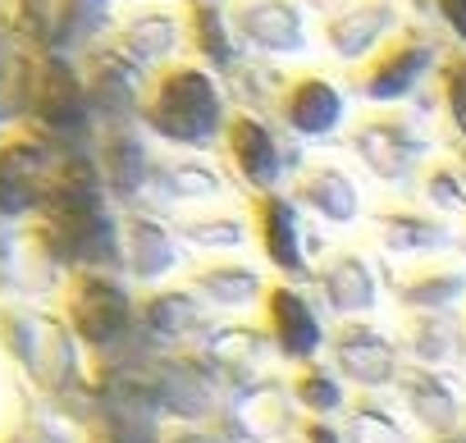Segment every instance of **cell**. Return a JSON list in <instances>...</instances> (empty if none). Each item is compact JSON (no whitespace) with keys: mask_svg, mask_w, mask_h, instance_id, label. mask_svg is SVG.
I'll return each mask as SVG.
<instances>
[{"mask_svg":"<svg viewBox=\"0 0 466 443\" xmlns=\"http://www.w3.org/2000/svg\"><path fill=\"white\" fill-rule=\"evenodd\" d=\"M137 119L178 151H206L224 142L228 106L210 69L192 60H174L147 78Z\"/></svg>","mask_w":466,"mask_h":443,"instance_id":"cell-1","label":"cell"},{"mask_svg":"<svg viewBox=\"0 0 466 443\" xmlns=\"http://www.w3.org/2000/svg\"><path fill=\"white\" fill-rule=\"evenodd\" d=\"M443 55L448 51H443V42L430 28L402 24L366 65L348 69V87L366 106H402V101H411L425 87L430 74H439Z\"/></svg>","mask_w":466,"mask_h":443,"instance_id":"cell-2","label":"cell"},{"mask_svg":"<svg viewBox=\"0 0 466 443\" xmlns=\"http://www.w3.org/2000/svg\"><path fill=\"white\" fill-rule=\"evenodd\" d=\"M348 151L366 165V174H375L380 183H411L420 178V169L430 165L434 137L425 133L416 110L402 106H375L366 115L352 119L348 128Z\"/></svg>","mask_w":466,"mask_h":443,"instance_id":"cell-3","label":"cell"},{"mask_svg":"<svg viewBox=\"0 0 466 443\" xmlns=\"http://www.w3.org/2000/svg\"><path fill=\"white\" fill-rule=\"evenodd\" d=\"M398 28H402L398 0H329V5H320V19H316L320 46L352 69L366 65Z\"/></svg>","mask_w":466,"mask_h":443,"instance_id":"cell-4","label":"cell"},{"mask_svg":"<svg viewBox=\"0 0 466 443\" xmlns=\"http://www.w3.org/2000/svg\"><path fill=\"white\" fill-rule=\"evenodd\" d=\"M228 24L238 46L266 55V60H284V55H307L311 37H307V15L298 0H233L228 5Z\"/></svg>","mask_w":466,"mask_h":443,"instance_id":"cell-5","label":"cell"},{"mask_svg":"<svg viewBox=\"0 0 466 443\" xmlns=\"http://www.w3.org/2000/svg\"><path fill=\"white\" fill-rule=\"evenodd\" d=\"M115 55H124L128 65H137L142 74H156L165 65H174L178 46H187L183 37V15L165 10V5H137L124 10V19H115V33L106 42Z\"/></svg>","mask_w":466,"mask_h":443,"instance_id":"cell-6","label":"cell"},{"mask_svg":"<svg viewBox=\"0 0 466 443\" xmlns=\"http://www.w3.org/2000/svg\"><path fill=\"white\" fill-rule=\"evenodd\" d=\"M343 92L325 78V74H293L275 101V119L284 124V133L302 137V142H325L339 133L343 124Z\"/></svg>","mask_w":466,"mask_h":443,"instance_id":"cell-7","label":"cell"},{"mask_svg":"<svg viewBox=\"0 0 466 443\" xmlns=\"http://www.w3.org/2000/svg\"><path fill=\"white\" fill-rule=\"evenodd\" d=\"M219 146L228 156V169L238 174V183H248L252 192H275V183L284 178V165L289 160H284L270 124L257 110H233Z\"/></svg>","mask_w":466,"mask_h":443,"instance_id":"cell-8","label":"cell"},{"mask_svg":"<svg viewBox=\"0 0 466 443\" xmlns=\"http://www.w3.org/2000/svg\"><path fill=\"white\" fill-rule=\"evenodd\" d=\"M60 160L51 156L46 142L19 133L0 146V210L5 215H24L33 206H42L51 178H56Z\"/></svg>","mask_w":466,"mask_h":443,"instance_id":"cell-9","label":"cell"},{"mask_svg":"<svg viewBox=\"0 0 466 443\" xmlns=\"http://www.w3.org/2000/svg\"><path fill=\"white\" fill-rule=\"evenodd\" d=\"M83 87H87V101L110 119V124H128V115L142 110V69L128 65L124 55H115L110 46H96L92 60H87V74H83Z\"/></svg>","mask_w":466,"mask_h":443,"instance_id":"cell-10","label":"cell"},{"mask_svg":"<svg viewBox=\"0 0 466 443\" xmlns=\"http://www.w3.org/2000/svg\"><path fill=\"white\" fill-rule=\"evenodd\" d=\"M252 210V229L261 238V252L284 270V275H307V257H302V225H298V210L289 196L279 192H257L248 196Z\"/></svg>","mask_w":466,"mask_h":443,"instance_id":"cell-11","label":"cell"},{"mask_svg":"<svg viewBox=\"0 0 466 443\" xmlns=\"http://www.w3.org/2000/svg\"><path fill=\"white\" fill-rule=\"evenodd\" d=\"M87 87L65 60H46L33 78V115L51 133H78L87 124Z\"/></svg>","mask_w":466,"mask_h":443,"instance_id":"cell-12","label":"cell"},{"mask_svg":"<svg viewBox=\"0 0 466 443\" xmlns=\"http://www.w3.org/2000/svg\"><path fill=\"white\" fill-rule=\"evenodd\" d=\"M183 37H187V51L201 60V69H215V74L228 78L233 69L243 65L228 10H219L215 0H187L183 5Z\"/></svg>","mask_w":466,"mask_h":443,"instance_id":"cell-13","label":"cell"},{"mask_svg":"<svg viewBox=\"0 0 466 443\" xmlns=\"http://www.w3.org/2000/svg\"><path fill=\"white\" fill-rule=\"evenodd\" d=\"M293 201L316 210L325 225H352L361 215V192L357 183L339 169V165H325V160H311L298 169L293 178Z\"/></svg>","mask_w":466,"mask_h":443,"instance_id":"cell-14","label":"cell"},{"mask_svg":"<svg viewBox=\"0 0 466 443\" xmlns=\"http://www.w3.org/2000/svg\"><path fill=\"white\" fill-rule=\"evenodd\" d=\"M151 192L160 201H219L228 196V178L206 156H156L151 165Z\"/></svg>","mask_w":466,"mask_h":443,"instance_id":"cell-15","label":"cell"},{"mask_svg":"<svg viewBox=\"0 0 466 443\" xmlns=\"http://www.w3.org/2000/svg\"><path fill=\"white\" fill-rule=\"evenodd\" d=\"M151 165H156V156L147 151V142L137 137L133 124H106V137H101V183L115 196H137L142 187H151Z\"/></svg>","mask_w":466,"mask_h":443,"instance_id":"cell-16","label":"cell"},{"mask_svg":"<svg viewBox=\"0 0 466 443\" xmlns=\"http://www.w3.org/2000/svg\"><path fill=\"white\" fill-rule=\"evenodd\" d=\"M74 325L87 343H115L128 329V297L119 284L101 275H83L74 284Z\"/></svg>","mask_w":466,"mask_h":443,"instance_id":"cell-17","label":"cell"},{"mask_svg":"<svg viewBox=\"0 0 466 443\" xmlns=\"http://www.w3.org/2000/svg\"><path fill=\"white\" fill-rule=\"evenodd\" d=\"M370 225H375L380 243H384L389 252H398V257H407V252H439V247L452 243V234H448V225H443L439 215L416 210V206H407V201L380 206V210L370 215Z\"/></svg>","mask_w":466,"mask_h":443,"instance_id":"cell-18","label":"cell"},{"mask_svg":"<svg viewBox=\"0 0 466 443\" xmlns=\"http://www.w3.org/2000/svg\"><path fill=\"white\" fill-rule=\"evenodd\" d=\"M270 329L284 347V357L302 361L320 347V325H316V311L307 307L302 293L293 288H270Z\"/></svg>","mask_w":466,"mask_h":443,"instance_id":"cell-19","label":"cell"},{"mask_svg":"<svg viewBox=\"0 0 466 443\" xmlns=\"http://www.w3.org/2000/svg\"><path fill=\"white\" fill-rule=\"evenodd\" d=\"M51 19H56V42L60 46H92L115 33V10L110 0H51Z\"/></svg>","mask_w":466,"mask_h":443,"instance_id":"cell-20","label":"cell"},{"mask_svg":"<svg viewBox=\"0 0 466 443\" xmlns=\"http://www.w3.org/2000/svg\"><path fill=\"white\" fill-rule=\"evenodd\" d=\"M124 257L142 279H156L174 266V234L151 215H133L124 225Z\"/></svg>","mask_w":466,"mask_h":443,"instance_id":"cell-21","label":"cell"},{"mask_svg":"<svg viewBox=\"0 0 466 443\" xmlns=\"http://www.w3.org/2000/svg\"><path fill=\"white\" fill-rule=\"evenodd\" d=\"M320 288H325V297H329L334 311H370V307H375V279H370L366 261L352 257V252L325 261Z\"/></svg>","mask_w":466,"mask_h":443,"instance_id":"cell-22","label":"cell"},{"mask_svg":"<svg viewBox=\"0 0 466 443\" xmlns=\"http://www.w3.org/2000/svg\"><path fill=\"white\" fill-rule=\"evenodd\" d=\"M334 352H339V366L357 384H384L393 375V347L380 334H370V329H343Z\"/></svg>","mask_w":466,"mask_h":443,"instance_id":"cell-23","label":"cell"},{"mask_svg":"<svg viewBox=\"0 0 466 443\" xmlns=\"http://www.w3.org/2000/svg\"><path fill=\"white\" fill-rule=\"evenodd\" d=\"M192 284H197L206 297H215L219 307H243V302H252V297L261 293L257 270H248V266H233V261H210V266H197V270H192Z\"/></svg>","mask_w":466,"mask_h":443,"instance_id":"cell-24","label":"cell"},{"mask_svg":"<svg viewBox=\"0 0 466 443\" xmlns=\"http://www.w3.org/2000/svg\"><path fill=\"white\" fill-rule=\"evenodd\" d=\"M420 196L434 206V210H448V215H466V160H452V156H434L425 169H420Z\"/></svg>","mask_w":466,"mask_h":443,"instance_id":"cell-25","label":"cell"},{"mask_svg":"<svg viewBox=\"0 0 466 443\" xmlns=\"http://www.w3.org/2000/svg\"><path fill=\"white\" fill-rule=\"evenodd\" d=\"M174 234H183L197 247H238L248 238V219L233 210H201V215H178Z\"/></svg>","mask_w":466,"mask_h":443,"instance_id":"cell-26","label":"cell"},{"mask_svg":"<svg viewBox=\"0 0 466 443\" xmlns=\"http://www.w3.org/2000/svg\"><path fill=\"white\" fill-rule=\"evenodd\" d=\"M439 110H443V124L466 137V51H448L443 65H439V92H434Z\"/></svg>","mask_w":466,"mask_h":443,"instance_id":"cell-27","label":"cell"},{"mask_svg":"<svg viewBox=\"0 0 466 443\" xmlns=\"http://www.w3.org/2000/svg\"><path fill=\"white\" fill-rule=\"evenodd\" d=\"M466 288V279L457 275V270H425L420 279H411V284H402V297L411 302V307H448L457 293Z\"/></svg>","mask_w":466,"mask_h":443,"instance_id":"cell-28","label":"cell"},{"mask_svg":"<svg viewBox=\"0 0 466 443\" xmlns=\"http://www.w3.org/2000/svg\"><path fill=\"white\" fill-rule=\"evenodd\" d=\"M147 316H151V325H156L160 334H178V329L197 325V311H192V302H187L183 293H165V297H156V302L147 307Z\"/></svg>","mask_w":466,"mask_h":443,"instance_id":"cell-29","label":"cell"},{"mask_svg":"<svg viewBox=\"0 0 466 443\" xmlns=\"http://www.w3.org/2000/svg\"><path fill=\"white\" fill-rule=\"evenodd\" d=\"M298 398L307 407H316V411H329V407H339V384L329 375H320V370H307L298 379Z\"/></svg>","mask_w":466,"mask_h":443,"instance_id":"cell-30","label":"cell"},{"mask_svg":"<svg viewBox=\"0 0 466 443\" xmlns=\"http://www.w3.org/2000/svg\"><path fill=\"white\" fill-rule=\"evenodd\" d=\"M425 15H434L457 42H466V0H425Z\"/></svg>","mask_w":466,"mask_h":443,"instance_id":"cell-31","label":"cell"},{"mask_svg":"<svg viewBox=\"0 0 466 443\" xmlns=\"http://www.w3.org/2000/svg\"><path fill=\"white\" fill-rule=\"evenodd\" d=\"M316 5H329V0H316Z\"/></svg>","mask_w":466,"mask_h":443,"instance_id":"cell-32","label":"cell"},{"mask_svg":"<svg viewBox=\"0 0 466 443\" xmlns=\"http://www.w3.org/2000/svg\"><path fill=\"white\" fill-rule=\"evenodd\" d=\"M461 160H466V146H461Z\"/></svg>","mask_w":466,"mask_h":443,"instance_id":"cell-33","label":"cell"},{"mask_svg":"<svg viewBox=\"0 0 466 443\" xmlns=\"http://www.w3.org/2000/svg\"><path fill=\"white\" fill-rule=\"evenodd\" d=\"M183 5H187V0H183Z\"/></svg>","mask_w":466,"mask_h":443,"instance_id":"cell-34","label":"cell"}]
</instances>
